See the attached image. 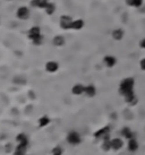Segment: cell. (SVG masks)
<instances>
[{
    "label": "cell",
    "mask_w": 145,
    "mask_h": 155,
    "mask_svg": "<svg viewBox=\"0 0 145 155\" xmlns=\"http://www.w3.org/2000/svg\"><path fill=\"white\" fill-rule=\"evenodd\" d=\"M134 85H135L134 78H132V77L125 78V79L121 81V83L119 85V93L121 94L123 96H125L126 94L134 92Z\"/></svg>",
    "instance_id": "1"
},
{
    "label": "cell",
    "mask_w": 145,
    "mask_h": 155,
    "mask_svg": "<svg viewBox=\"0 0 145 155\" xmlns=\"http://www.w3.org/2000/svg\"><path fill=\"white\" fill-rule=\"evenodd\" d=\"M72 19L70 16L63 15L60 17V27L62 30H72Z\"/></svg>",
    "instance_id": "2"
},
{
    "label": "cell",
    "mask_w": 145,
    "mask_h": 155,
    "mask_svg": "<svg viewBox=\"0 0 145 155\" xmlns=\"http://www.w3.org/2000/svg\"><path fill=\"white\" fill-rule=\"evenodd\" d=\"M17 17L22 19V21H25V19H27L29 17H30V9L27 8V7H20L18 9H17Z\"/></svg>",
    "instance_id": "3"
},
{
    "label": "cell",
    "mask_w": 145,
    "mask_h": 155,
    "mask_svg": "<svg viewBox=\"0 0 145 155\" xmlns=\"http://www.w3.org/2000/svg\"><path fill=\"white\" fill-rule=\"evenodd\" d=\"M67 140L68 143L72 145H76L81 143V136L77 134L76 131H70L67 136Z\"/></svg>",
    "instance_id": "4"
},
{
    "label": "cell",
    "mask_w": 145,
    "mask_h": 155,
    "mask_svg": "<svg viewBox=\"0 0 145 155\" xmlns=\"http://www.w3.org/2000/svg\"><path fill=\"white\" fill-rule=\"evenodd\" d=\"M27 35H29V38L31 39V40H34L35 38H38V36H40L41 35V30H40V27H38V26H33L31 27L29 32H27Z\"/></svg>",
    "instance_id": "5"
},
{
    "label": "cell",
    "mask_w": 145,
    "mask_h": 155,
    "mask_svg": "<svg viewBox=\"0 0 145 155\" xmlns=\"http://www.w3.org/2000/svg\"><path fill=\"white\" fill-rule=\"evenodd\" d=\"M103 61H104V65H105L107 67L111 68V67H114V65L117 63V59L114 58V56H105L103 59Z\"/></svg>",
    "instance_id": "6"
},
{
    "label": "cell",
    "mask_w": 145,
    "mask_h": 155,
    "mask_svg": "<svg viewBox=\"0 0 145 155\" xmlns=\"http://www.w3.org/2000/svg\"><path fill=\"white\" fill-rule=\"evenodd\" d=\"M123 146H124V142H123L120 138H114V139H111V148H112V149L118 151V149H120Z\"/></svg>",
    "instance_id": "7"
},
{
    "label": "cell",
    "mask_w": 145,
    "mask_h": 155,
    "mask_svg": "<svg viewBox=\"0 0 145 155\" xmlns=\"http://www.w3.org/2000/svg\"><path fill=\"white\" fill-rule=\"evenodd\" d=\"M124 34H125L124 30H121V28H116V30L112 31V38H114V40H116V41H120V40H123Z\"/></svg>",
    "instance_id": "8"
},
{
    "label": "cell",
    "mask_w": 145,
    "mask_h": 155,
    "mask_svg": "<svg viewBox=\"0 0 145 155\" xmlns=\"http://www.w3.org/2000/svg\"><path fill=\"white\" fill-rule=\"evenodd\" d=\"M72 94H75V95H81V94L85 93V86L82 85V84H76V85L72 87Z\"/></svg>",
    "instance_id": "9"
},
{
    "label": "cell",
    "mask_w": 145,
    "mask_h": 155,
    "mask_svg": "<svg viewBox=\"0 0 145 155\" xmlns=\"http://www.w3.org/2000/svg\"><path fill=\"white\" fill-rule=\"evenodd\" d=\"M138 149V143L135 138H130L128 140V151L129 152H136Z\"/></svg>",
    "instance_id": "10"
},
{
    "label": "cell",
    "mask_w": 145,
    "mask_h": 155,
    "mask_svg": "<svg viewBox=\"0 0 145 155\" xmlns=\"http://www.w3.org/2000/svg\"><path fill=\"white\" fill-rule=\"evenodd\" d=\"M109 131H110V128L109 127H104V128H102V129H100L99 131H96L95 133V137L96 138H101V137H107L108 135H109Z\"/></svg>",
    "instance_id": "11"
},
{
    "label": "cell",
    "mask_w": 145,
    "mask_h": 155,
    "mask_svg": "<svg viewBox=\"0 0 145 155\" xmlns=\"http://www.w3.org/2000/svg\"><path fill=\"white\" fill-rule=\"evenodd\" d=\"M83 27H84V21L83 19H75V21H72V30H76V31H78V30H82Z\"/></svg>",
    "instance_id": "12"
},
{
    "label": "cell",
    "mask_w": 145,
    "mask_h": 155,
    "mask_svg": "<svg viewBox=\"0 0 145 155\" xmlns=\"http://www.w3.org/2000/svg\"><path fill=\"white\" fill-rule=\"evenodd\" d=\"M45 68L49 72H54L58 70V63L56 61H49L45 65Z\"/></svg>",
    "instance_id": "13"
},
{
    "label": "cell",
    "mask_w": 145,
    "mask_h": 155,
    "mask_svg": "<svg viewBox=\"0 0 145 155\" xmlns=\"http://www.w3.org/2000/svg\"><path fill=\"white\" fill-rule=\"evenodd\" d=\"M52 42H53V44H54L56 47H62V45L65 44L66 40H65V38H63V36H61V35H58V36L53 38Z\"/></svg>",
    "instance_id": "14"
},
{
    "label": "cell",
    "mask_w": 145,
    "mask_h": 155,
    "mask_svg": "<svg viewBox=\"0 0 145 155\" xmlns=\"http://www.w3.org/2000/svg\"><path fill=\"white\" fill-rule=\"evenodd\" d=\"M121 135L124 136L125 138H127V139H130V138H134V134H133V131L128 128V127H125L121 129Z\"/></svg>",
    "instance_id": "15"
},
{
    "label": "cell",
    "mask_w": 145,
    "mask_h": 155,
    "mask_svg": "<svg viewBox=\"0 0 145 155\" xmlns=\"http://www.w3.org/2000/svg\"><path fill=\"white\" fill-rule=\"evenodd\" d=\"M96 93V90H95V87H94L93 85H89V86H85V94L87 95V96H90V97H92L94 96Z\"/></svg>",
    "instance_id": "16"
},
{
    "label": "cell",
    "mask_w": 145,
    "mask_h": 155,
    "mask_svg": "<svg viewBox=\"0 0 145 155\" xmlns=\"http://www.w3.org/2000/svg\"><path fill=\"white\" fill-rule=\"evenodd\" d=\"M45 13L48 14V15H52L53 13H54V10H56V6L53 5V3H51V2H49L47 6H45Z\"/></svg>",
    "instance_id": "17"
},
{
    "label": "cell",
    "mask_w": 145,
    "mask_h": 155,
    "mask_svg": "<svg viewBox=\"0 0 145 155\" xmlns=\"http://www.w3.org/2000/svg\"><path fill=\"white\" fill-rule=\"evenodd\" d=\"M102 148H103L104 151H109V149L111 148V140H108V139L105 138L103 144H102Z\"/></svg>",
    "instance_id": "18"
},
{
    "label": "cell",
    "mask_w": 145,
    "mask_h": 155,
    "mask_svg": "<svg viewBox=\"0 0 145 155\" xmlns=\"http://www.w3.org/2000/svg\"><path fill=\"white\" fill-rule=\"evenodd\" d=\"M48 124H49V118H48V117H45V115H44V117H42L41 119L39 120V124H40L41 127H44V126H47Z\"/></svg>",
    "instance_id": "19"
},
{
    "label": "cell",
    "mask_w": 145,
    "mask_h": 155,
    "mask_svg": "<svg viewBox=\"0 0 145 155\" xmlns=\"http://www.w3.org/2000/svg\"><path fill=\"white\" fill-rule=\"evenodd\" d=\"M143 6V0H133V3H132V7L135 8H139Z\"/></svg>",
    "instance_id": "20"
},
{
    "label": "cell",
    "mask_w": 145,
    "mask_h": 155,
    "mask_svg": "<svg viewBox=\"0 0 145 155\" xmlns=\"http://www.w3.org/2000/svg\"><path fill=\"white\" fill-rule=\"evenodd\" d=\"M48 3H49L48 0H38V8H45Z\"/></svg>",
    "instance_id": "21"
},
{
    "label": "cell",
    "mask_w": 145,
    "mask_h": 155,
    "mask_svg": "<svg viewBox=\"0 0 145 155\" xmlns=\"http://www.w3.org/2000/svg\"><path fill=\"white\" fill-rule=\"evenodd\" d=\"M42 40H43V38H42V35H40V36L35 38V39H34V40H32V41H33V43H34L35 45H39V44H41L42 43Z\"/></svg>",
    "instance_id": "22"
},
{
    "label": "cell",
    "mask_w": 145,
    "mask_h": 155,
    "mask_svg": "<svg viewBox=\"0 0 145 155\" xmlns=\"http://www.w3.org/2000/svg\"><path fill=\"white\" fill-rule=\"evenodd\" d=\"M53 155H61V149H60L59 147L54 148V149H53Z\"/></svg>",
    "instance_id": "23"
},
{
    "label": "cell",
    "mask_w": 145,
    "mask_h": 155,
    "mask_svg": "<svg viewBox=\"0 0 145 155\" xmlns=\"http://www.w3.org/2000/svg\"><path fill=\"white\" fill-rule=\"evenodd\" d=\"M139 66H141V68L143 69L145 72V58H143L142 60H141V62H139Z\"/></svg>",
    "instance_id": "24"
},
{
    "label": "cell",
    "mask_w": 145,
    "mask_h": 155,
    "mask_svg": "<svg viewBox=\"0 0 145 155\" xmlns=\"http://www.w3.org/2000/svg\"><path fill=\"white\" fill-rule=\"evenodd\" d=\"M139 47H141L142 49H145V38L144 39H142V40L139 41Z\"/></svg>",
    "instance_id": "25"
},
{
    "label": "cell",
    "mask_w": 145,
    "mask_h": 155,
    "mask_svg": "<svg viewBox=\"0 0 145 155\" xmlns=\"http://www.w3.org/2000/svg\"><path fill=\"white\" fill-rule=\"evenodd\" d=\"M126 3H127L128 6H130V7H132V3H133V0H126Z\"/></svg>",
    "instance_id": "26"
}]
</instances>
